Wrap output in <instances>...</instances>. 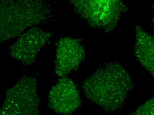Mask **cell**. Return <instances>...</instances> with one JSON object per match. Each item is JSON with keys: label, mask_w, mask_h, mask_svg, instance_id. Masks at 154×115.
<instances>
[{"label": "cell", "mask_w": 154, "mask_h": 115, "mask_svg": "<svg viewBox=\"0 0 154 115\" xmlns=\"http://www.w3.org/2000/svg\"><path fill=\"white\" fill-rule=\"evenodd\" d=\"M75 11L91 27L106 32L112 31L128 10L120 0H70Z\"/></svg>", "instance_id": "3"}, {"label": "cell", "mask_w": 154, "mask_h": 115, "mask_svg": "<svg viewBox=\"0 0 154 115\" xmlns=\"http://www.w3.org/2000/svg\"><path fill=\"white\" fill-rule=\"evenodd\" d=\"M133 87L130 75L116 62L109 63L97 70L82 84L87 98L107 112L121 108Z\"/></svg>", "instance_id": "1"}, {"label": "cell", "mask_w": 154, "mask_h": 115, "mask_svg": "<svg viewBox=\"0 0 154 115\" xmlns=\"http://www.w3.org/2000/svg\"><path fill=\"white\" fill-rule=\"evenodd\" d=\"M52 33L33 28L20 35L10 48L11 56L24 65H31L37 54L49 40Z\"/></svg>", "instance_id": "7"}, {"label": "cell", "mask_w": 154, "mask_h": 115, "mask_svg": "<svg viewBox=\"0 0 154 115\" xmlns=\"http://www.w3.org/2000/svg\"><path fill=\"white\" fill-rule=\"evenodd\" d=\"M0 40L4 43L25 30L45 23L51 15V6L41 0L0 1Z\"/></svg>", "instance_id": "2"}, {"label": "cell", "mask_w": 154, "mask_h": 115, "mask_svg": "<svg viewBox=\"0 0 154 115\" xmlns=\"http://www.w3.org/2000/svg\"><path fill=\"white\" fill-rule=\"evenodd\" d=\"M37 83L36 78L24 77L6 89L0 115H38L39 98Z\"/></svg>", "instance_id": "4"}, {"label": "cell", "mask_w": 154, "mask_h": 115, "mask_svg": "<svg viewBox=\"0 0 154 115\" xmlns=\"http://www.w3.org/2000/svg\"><path fill=\"white\" fill-rule=\"evenodd\" d=\"M135 54L139 62L154 77V37L136 25Z\"/></svg>", "instance_id": "8"}, {"label": "cell", "mask_w": 154, "mask_h": 115, "mask_svg": "<svg viewBox=\"0 0 154 115\" xmlns=\"http://www.w3.org/2000/svg\"><path fill=\"white\" fill-rule=\"evenodd\" d=\"M48 101L49 107L62 115L71 114L82 104L76 85L67 77H61L51 88Z\"/></svg>", "instance_id": "5"}, {"label": "cell", "mask_w": 154, "mask_h": 115, "mask_svg": "<svg viewBox=\"0 0 154 115\" xmlns=\"http://www.w3.org/2000/svg\"><path fill=\"white\" fill-rule=\"evenodd\" d=\"M56 46L55 74L60 77H67L84 60L85 49L79 40L71 37L61 38Z\"/></svg>", "instance_id": "6"}, {"label": "cell", "mask_w": 154, "mask_h": 115, "mask_svg": "<svg viewBox=\"0 0 154 115\" xmlns=\"http://www.w3.org/2000/svg\"><path fill=\"white\" fill-rule=\"evenodd\" d=\"M131 115H154V98L147 100Z\"/></svg>", "instance_id": "9"}, {"label": "cell", "mask_w": 154, "mask_h": 115, "mask_svg": "<svg viewBox=\"0 0 154 115\" xmlns=\"http://www.w3.org/2000/svg\"><path fill=\"white\" fill-rule=\"evenodd\" d=\"M152 23H153V25L154 26V17L153 18V19H152Z\"/></svg>", "instance_id": "10"}]
</instances>
